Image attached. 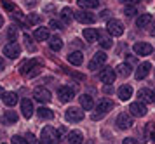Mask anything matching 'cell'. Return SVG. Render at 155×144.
I'll return each instance as SVG.
<instances>
[{
  "label": "cell",
  "mask_w": 155,
  "mask_h": 144,
  "mask_svg": "<svg viewBox=\"0 0 155 144\" xmlns=\"http://www.w3.org/2000/svg\"><path fill=\"white\" fill-rule=\"evenodd\" d=\"M26 142L28 144H38L37 142V137L33 136V134H26Z\"/></svg>",
  "instance_id": "38"
},
{
  "label": "cell",
  "mask_w": 155,
  "mask_h": 144,
  "mask_svg": "<svg viewBox=\"0 0 155 144\" xmlns=\"http://www.w3.org/2000/svg\"><path fill=\"white\" fill-rule=\"evenodd\" d=\"M150 35H153L155 37V19L152 21V24H150Z\"/></svg>",
  "instance_id": "41"
},
{
  "label": "cell",
  "mask_w": 155,
  "mask_h": 144,
  "mask_svg": "<svg viewBox=\"0 0 155 144\" xmlns=\"http://www.w3.org/2000/svg\"><path fill=\"white\" fill-rule=\"evenodd\" d=\"M78 103H80V108L85 111H89L94 108V101H92V97L89 94H82V96L78 97Z\"/></svg>",
  "instance_id": "19"
},
{
  "label": "cell",
  "mask_w": 155,
  "mask_h": 144,
  "mask_svg": "<svg viewBox=\"0 0 155 144\" xmlns=\"http://www.w3.org/2000/svg\"><path fill=\"white\" fill-rule=\"evenodd\" d=\"M120 2H124V4H129V5H134V4H138V0H120Z\"/></svg>",
  "instance_id": "43"
},
{
  "label": "cell",
  "mask_w": 155,
  "mask_h": 144,
  "mask_svg": "<svg viewBox=\"0 0 155 144\" xmlns=\"http://www.w3.org/2000/svg\"><path fill=\"white\" fill-rule=\"evenodd\" d=\"M26 23H28V24H37V23H40V14H28Z\"/></svg>",
  "instance_id": "33"
},
{
  "label": "cell",
  "mask_w": 155,
  "mask_h": 144,
  "mask_svg": "<svg viewBox=\"0 0 155 144\" xmlns=\"http://www.w3.org/2000/svg\"><path fill=\"white\" fill-rule=\"evenodd\" d=\"M37 115H38V118H42V120H51V118L54 117V113H52L49 108H44V106H40V108L37 110Z\"/></svg>",
  "instance_id": "29"
},
{
  "label": "cell",
  "mask_w": 155,
  "mask_h": 144,
  "mask_svg": "<svg viewBox=\"0 0 155 144\" xmlns=\"http://www.w3.org/2000/svg\"><path fill=\"white\" fill-rule=\"evenodd\" d=\"M33 97H35L38 103L47 104V103H51V99H52V94H51V92L45 89V87H37V89L33 90Z\"/></svg>",
  "instance_id": "8"
},
{
  "label": "cell",
  "mask_w": 155,
  "mask_h": 144,
  "mask_svg": "<svg viewBox=\"0 0 155 144\" xmlns=\"http://www.w3.org/2000/svg\"><path fill=\"white\" fill-rule=\"evenodd\" d=\"M59 132L51 127V125H45L42 129V134H40V141L42 144H59Z\"/></svg>",
  "instance_id": "1"
},
{
  "label": "cell",
  "mask_w": 155,
  "mask_h": 144,
  "mask_svg": "<svg viewBox=\"0 0 155 144\" xmlns=\"http://www.w3.org/2000/svg\"><path fill=\"white\" fill-rule=\"evenodd\" d=\"M117 94H119L120 101H129L131 96H133V87H131V85H122V87L117 90Z\"/></svg>",
  "instance_id": "22"
},
{
  "label": "cell",
  "mask_w": 155,
  "mask_h": 144,
  "mask_svg": "<svg viewBox=\"0 0 155 144\" xmlns=\"http://www.w3.org/2000/svg\"><path fill=\"white\" fill-rule=\"evenodd\" d=\"M4 122H5V123H16V122H18V113H16V111H5Z\"/></svg>",
  "instance_id": "31"
},
{
  "label": "cell",
  "mask_w": 155,
  "mask_h": 144,
  "mask_svg": "<svg viewBox=\"0 0 155 144\" xmlns=\"http://www.w3.org/2000/svg\"><path fill=\"white\" fill-rule=\"evenodd\" d=\"M129 111H131V115L133 117H145L147 115V106H145V103L143 101H136V103H131V106H129Z\"/></svg>",
  "instance_id": "10"
},
{
  "label": "cell",
  "mask_w": 155,
  "mask_h": 144,
  "mask_svg": "<svg viewBox=\"0 0 155 144\" xmlns=\"http://www.w3.org/2000/svg\"><path fill=\"white\" fill-rule=\"evenodd\" d=\"M103 90H105V94H112V85H105V89H103Z\"/></svg>",
  "instance_id": "44"
},
{
  "label": "cell",
  "mask_w": 155,
  "mask_h": 144,
  "mask_svg": "<svg viewBox=\"0 0 155 144\" xmlns=\"http://www.w3.org/2000/svg\"><path fill=\"white\" fill-rule=\"evenodd\" d=\"M112 108H113L112 101H108V99H101V101L98 103V106H96V111H98V113L92 115V120H99V118L103 117V115H106Z\"/></svg>",
  "instance_id": "4"
},
{
  "label": "cell",
  "mask_w": 155,
  "mask_h": 144,
  "mask_svg": "<svg viewBox=\"0 0 155 144\" xmlns=\"http://www.w3.org/2000/svg\"><path fill=\"white\" fill-rule=\"evenodd\" d=\"M16 33H18V30H16L14 26H11V30H9V38H14Z\"/></svg>",
  "instance_id": "40"
},
{
  "label": "cell",
  "mask_w": 155,
  "mask_h": 144,
  "mask_svg": "<svg viewBox=\"0 0 155 144\" xmlns=\"http://www.w3.org/2000/svg\"><path fill=\"white\" fill-rule=\"evenodd\" d=\"M64 118L71 122V123H77V122H82L84 120V111L80 108H68L66 113H64Z\"/></svg>",
  "instance_id": "6"
},
{
  "label": "cell",
  "mask_w": 155,
  "mask_h": 144,
  "mask_svg": "<svg viewBox=\"0 0 155 144\" xmlns=\"http://www.w3.org/2000/svg\"><path fill=\"white\" fill-rule=\"evenodd\" d=\"M5 68V61H4V57L0 56V69H4Z\"/></svg>",
  "instance_id": "45"
},
{
  "label": "cell",
  "mask_w": 155,
  "mask_h": 144,
  "mask_svg": "<svg viewBox=\"0 0 155 144\" xmlns=\"http://www.w3.org/2000/svg\"><path fill=\"white\" fill-rule=\"evenodd\" d=\"M4 26V18H2V16H0V28Z\"/></svg>",
  "instance_id": "47"
},
{
  "label": "cell",
  "mask_w": 155,
  "mask_h": 144,
  "mask_svg": "<svg viewBox=\"0 0 155 144\" xmlns=\"http://www.w3.org/2000/svg\"><path fill=\"white\" fill-rule=\"evenodd\" d=\"M33 103L30 101V99H23L21 101V113L25 118H31V115H33Z\"/></svg>",
  "instance_id": "18"
},
{
  "label": "cell",
  "mask_w": 155,
  "mask_h": 144,
  "mask_svg": "<svg viewBox=\"0 0 155 144\" xmlns=\"http://www.w3.org/2000/svg\"><path fill=\"white\" fill-rule=\"evenodd\" d=\"M33 37H35V40L37 42H44V40H49L51 37H49V30L47 28H37L35 30V33H33Z\"/></svg>",
  "instance_id": "24"
},
{
  "label": "cell",
  "mask_w": 155,
  "mask_h": 144,
  "mask_svg": "<svg viewBox=\"0 0 155 144\" xmlns=\"http://www.w3.org/2000/svg\"><path fill=\"white\" fill-rule=\"evenodd\" d=\"M122 144H138V141L133 139V137H126L124 141H122Z\"/></svg>",
  "instance_id": "39"
},
{
  "label": "cell",
  "mask_w": 155,
  "mask_h": 144,
  "mask_svg": "<svg viewBox=\"0 0 155 144\" xmlns=\"http://www.w3.org/2000/svg\"><path fill=\"white\" fill-rule=\"evenodd\" d=\"M78 5L80 9H96L99 5V0H78Z\"/></svg>",
  "instance_id": "28"
},
{
  "label": "cell",
  "mask_w": 155,
  "mask_h": 144,
  "mask_svg": "<svg viewBox=\"0 0 155 144\" xmlns=\"http://www.w3.org/2000/svg\"><path fill=\"white\" fill-rule=\"evenodd\" d=\"M133 49L138 56H148V54H152V50H153V47L150 43H147V42H136Z\"/></svg>",
  "instance_id": "14"
},
{
  "label": "cell",
  "mask_w": 155,
  "mask_h": 144,
  "mask_svg": "<svg viewBox=\"0 0 155 144\" xmlns=\"http://www.w3.org/2000/svg\"><path fill=\"white\" fill-rule=\"evenodd\" d=\"M117 127L122 129V130L131 129V127H133V115H129V113H120L119 117H117Z\"/></svg>",
  "instance_id": "11"
},
{
  "label": "cell",
  "mask_w": 155,
  "mask_h": 144,
  "mask_svg": "<svg viewBox=\"0 0 155 144\" xmlns=\"http://www.w3.org/2000/svg\"><path fill=\"white\" fill-rule=\"evenodd\" d=\"M150 69H152V64H150V62H141L140 66L136 68V71H134L136 80H143V78H147V76L150 75Z\"/></svg>",
  "instance_id": "15"
},
{
  "label": "cell",
  "mask_w": 155,
  "mask_h": 144,
  "mask_svg": "<svg viewBox=\"0 0 155 144\" xmlns=\"http://www.w3.org/2000/svg\"><path fill=\"white\" fill-rule=\"evenodd\" d=\"M23 38H25V42L28 43V49H30V50H35V45L31 43V37H30L28 33H25V37H23Z\"/></svg>",
  "instance_id": "36"
},
{
  "label": "cell",
  "mask_w": 155,
  "mask_h": 144,
  "mask_svg": "<svg viewBox=\"0 0 155 144\" xmlns=\"http://www.w3.org/2000/svg\"><path fill=\"white\" fill-rule=\"evenodd\" d=\"M124 14H126V16H134V14H136V7L134 5H126L124 7Z\"/></svg>",
  "instance_id": "35"
},
{
  "label": "cell",
  "mask_w": 155,
  "mask_h": 144,
  "mask_svg": "<svg viewBox=\"0 0 155 144\" xmlns=\"http://www.w3.org/2000/svg\"><path fill=\"white\" fill-rule=\"evenodd\" d=\"M105 61H106V54L105 52H96L94 57H92V61L89 62V69L96 71V69H99L103 64H105Z\"/></svg>",
  "instance_id": "13"
},
{
  "label": "cell",
  "mask_w": 155,
  "mask_h": 144,
  "mask_svg": "<svg viewBox=\"0 0 155 144\" xmlns=\"http://www.w3.org/2000/svg\"><path fill=\"white\" fill-rule=\"evenodd\" d=\"M63 24H64V23H59V21H56V19H51L49 21V28H52V30H61Z\"/></svg>",
  "instance_id": "34"
},
{
  "label": "cell",
  "mask_w": 155,
  "mask_h": 144,
  "mask_svg": "<svg viewBox=\"0 0 155 144\" xmlns=\"http://www.w3.org/2000/svg\"><path fill=\"white\" fill-rule=\"evenodd\" d=\"M152 141H155V132H153V134H152Z\"/></svg>",
  "instance_id": "48"
},
{
  "label": "cell",
  "mask_w": 155,
  "mask_h": 144,
  "mask_svg": "<svg viewBox=\"0 0 155 144\" xmlns=\"http://www.w3.org/2000/svg\"><path fill=\"white\" fill-rule=\"evenodd\" d=\"M108 16H112L110 11H103V12H101V18H103V19H108Z\"/></svg>",
  "instance_id": "42"
},
{
  "label": "cell",
  "mask_w": 155,
  "mask_h": 144,
  "mask_svg": "<svg viewBox=\"0 0 155 144\" xmlns=\"http://www.w3.org/2000/svg\"><path fill=\"white\" fill-rule=\"evenodd\" d=\"M12 144H28V142H26V139H23L21 136H14V137H12Z\"/></svg>",
  "instance_id": "37"
},
{
  "label": "cell",
  "mask_w": 155,
  "mask_h": 144,
  "mask_svg": "<svg viewBox=\"0 0 155 144\" xmlns=\"http://www.w3.org/2000/svg\"><path fill=\"white\" fill-rule=\"evenodd\" d=\"M106 31L110 37H120L124 35V24L119 19H110L106 23Z\"/></svg>",
  "instance_id": "3"
},
{
  "label": "cell",
  "mask_w": 155,
  "mask_h": 144,
  "mask_svg": "<svg viewBox=\"0 0 155 144\" xmlns=\"http://www.w3.org/2000/svg\"><path fill=\"white\" fill-rule=\"evenodd\" d=\"M99 45H101L103 49H110L113 45V42H112L110 37H103V38H99Z\"/></svg>",
  "instance_id": "32"
},
{
  "label": "cell",
  "mask_w": 155,
  "mask_h": 144,
  "mask_svg": "<svg viewBox=\"0 0 155 144\" xmlns=\"http://www.w3.org/2000/svg\"><path fill=\"white\" fill-rule=\"evenodd\" d=\"M117 73H119L120 76H129V75H131V66H129V62L119 64V68H117Z\"/></svg>",
  "instance_id": "30"
},
{
  "label": "cell",
  "mask_w": 155,
  "mask_h": 144,
  "mask_svg": "<svg viewBox=\"0 0 155 144\" xmlns=\"http://www.w3.org/2000/svg\"><path fill=\"white\" fill-rule=\"evenodd\" d=\"M19 73L25 76H28V78H31V76H35L40 73V62L37 61V59H30V61H25L19 66Z\"/></svg>",
  "instance_id": "2"
},
{
  "label": "cell",
  "mask_w": 155,
  "mask_h": 144,
  "mask_svg": "<svg viewBox=\"0 0 155 144\" xmlns=\"http://www.w3.org/2000/svg\"><path fill=\"white\" fill-rule=\"evenodd\" d=\"M61 21H63L64 24H70L71 23V19L75 18V12H71V9L70 7H64V9H61Z\"/></svg>",
  "instance_id": "26"
},
{
  "label": "cell",
  "mask_w": 155,
  "mask_h": 144,
  "mask_svg": "<svg viewBox=\"0 0 155 144\" xmlns=\"http://www.w3.org/2000/svg\"><path fill=\"white\" fill-rule=\"evenodd\" d=\"M99 80L103 83H106V85H112L113 82H115V78H117V71L112 68H103L101 71H99Z\"/></svg>",
  "instance_id": "7"
},
{
  "label": "cell",
  "mask_w": 155,
  "mask_h": 144,
  "mask_svg": "<svg viewBox=\"0 0 155 144\" xmlns=\"http://www.w3.org/2000/svg\"><path fill=\"white\" fill-rule=\"evenodd\" d=\"M68 62L73 64V66H80L84 62V54L80 50H75V52H70L68 54Z\"/></svg>",
  "instance_id": "21"
},
{
  "label": "cell",
  "mask_w": 155,
  "mask_h": 144,
  "mask_svg": "<svg viewBox=\"0 0 155 144\" xmlns=\"http://www.w3.org/2000/svg\"><path fill=\"white\" fill-rule=\"evenodd\" d=\"M2 101H4V104H5V106H9V108H14L16 104H18V101H19V97H18V94H16V92H5V94L2 96Z\"/></svg>",
  "instance_id": "17"
},
{
  "label": "cell",
  "mask_w": 155,
  "mask_h": 144,
  "mask_svg": "<svg viewBox=\"0 0 155 144\" xmlns=\"http://www.w3.org/2000/svg\"><path fill=\"white\" fill-rule=\"evenodd\" d=\"M82 35H84L85 42H89V43H92V42H96L99 38V31L96 28H85Z\"/></svg>",
  "instance_id": "20"
},
{
  "label": "cell",
  "mask_w": 155,
  "mask_h": 144,
  "mask_svg": "<svg viewBox=\"0 0 155 144\" xmlns=\"http://www.w3.org/2000/svg\"><path fill=\"white\" fill-rule=\"evenodd\" d=\"M4 94H5V92H4V89H2V85H0V97L4 96Z\"/></svg>",
  "instance_id": "46"
},
{
  "label": "cell",
  "mask_w": 155,
  "mask_h": 144,
  "mask_svg": "<svg viewBox=\"0 0 155 144\" xmlns=\"http://www.w3.org/2000/svg\"><path fill=\"white\" fill-rule=\"evenodd\" d=\"M84 141V136L80 130H71L68 134V144H82Z\"/></svg>",
  "instance_id": "25"
},
{
  "label": "cell",
  "mask_w": 155,
  "mask_h": 144,
  "mask_svg": "<svg viewBox=\"0 0 155 144\" xmlns=\"http://www.w3.org/2000/svg\"><path fill=\"white\" fill-rule=\"evenodd\" d=\"M19 54H21V47L16 42H11V43H7L4 47V56H7L9 59H16Z\"/></svg>",
  "instance_id": "12"
},
{
  "label": "cell",
  "mask_w": 155,
  "mask_h": 144,
  "mask_svg": "<svg viewBox=\"0 0 155 144\" xmlns=\"http://www.w3.org/2000/svg\"><path fill=\"white\" fill-rule=\"evenodd\" d=\"M138 101H143V103H155V92L152 89H141L138 90Z\"/></svg>",
  "instance_id": "16"
},
{
  "label": "cell",
  "mask_w": 155,
  "mask_h": 144,
  "mask_svg": "<svg viewBox=\"0 0 155 144\" xmlns=\"http://www.w3.org/2000/svg\"><path fill=\"white\" fill-rule=\"evenodd\" d=\"M58 97H59L61 103H68V101H71L75 97V90L71 87H68V85H63V87L58 89Z\"/></svg>",
  "instance_id": "9"
},
{
  "label": "cell",
  "mask_w": 155,
  "mask_h": 144,
  "mask_svg": "<svg viewBox=\"0 0 155 144\" xmlns=\"http://www.w3.org/2000/svg\"><path fill=\"white\" fill-rule=\"evenodd\" d=\"M49 47L52 49L54 52H58V50L63 49V40H61L59 37H51L49 38Z\"/></svg>",
  "instance_id": "27"
},
{
  "label": "cell",
  "mask_w": 155,
  "mask_h": 144,
  "mask_svg": "<svg viewBox=\"0 0 155 144\" xmlns=\"http://www.w3.org/2000/svg\"><path fill=\"white\" fill-rule=\"evenodd\" d=\"M152 14H141L140 18L136 19V28H147L152 24Z\"/></svg>",
  "instance_id": "23"
},
{
  "label": "cell",
  "mask_w": 155,
  "mask_h": 144,
  "mask_svg": "<svg viewBox=\"0 0 155 144\" xmlns=\"http://www.w3.org/2000/svg\"><path fill=\"white\" fill-rule=\"evenodd\" d=\"M75 19L78 23H82V24H91L96 21V16L89 11V9H80L78 12H75Z\"/></svg>",
  "instance_id": "5"
}]
</instances>
